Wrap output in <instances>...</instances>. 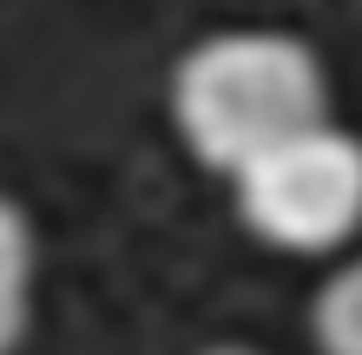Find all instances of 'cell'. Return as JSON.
<instances>
[{
	"label": "cell",
	"instance_id": "1",
	"mask_svg": "<svg viewBox=\"0 0 362 355\" xmlns=\"http://www.w3.org/2000/svg\"><path fill=\"white\" fill-rule=\"evenodd\" d=\"M329 119V73L303 33L224 27L204 33L172 73V125L204 172H238L270 138Z\"/></svg>",
	"mask_w": 362,
	"mask_h": 355
},
{
	"label": "cell",
	"instance_id": "2",
	"mask_svg": "<svg viewBox=\"0 0 362 355\" xmlns=\"http://www.w3.org/2000/svg\"><path fill=\"white\" fill-rule=\"evenodd\" d=\"M238 224L270 250L329 257L362 231V138L329 119L270 138L230 172Z\"/></svg>",
	"mask_w": 362,
	"mask_h": 355
},
{
	"label": "cell",
	"instance_id": "5",
	"mask_svg": "<svg viewBox=\"0 0 362 355\" xmlns=\"http://www.w3.org/2000/svg\"><path fill=\"white\" fill-rule=\"evenodd\" d=\"M204 355H257V349H238V342H218V349H204Z\"/></svg>",
	"mask_w": 362,
	"mask_h": 355
},
{
	"label": "cell",
	"instance_id": "4",
	"mask_svg": "<svg viewBox=\"0 0 362 355\" xmlns=\"http://www.w3.org/2000/svg\"><path fill=\"white\" fill-rule=\"evenodd\" d=\"M310 342L316 355H362V257L336 263L310 303Z\"/></svg>",
	"mask_w": 362,
	"mask_h": 355
},
{
	"label": "cell",
	"instance_id": "3",
	"mask_svg": "<svg viewBox=\"0 0 362 355\" xmlns=\"http://www.w3.org/2000/svg\"><path fill=\"white\" fill-rule=\"evenodd\" d=\"M33 323V224L13 198H0V355L27 342Z\"/></svg>",
	"mask_w": 362,
	"mask_h": 355
}]
</instances>
